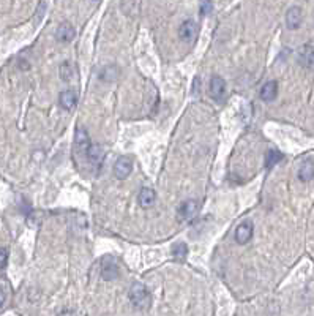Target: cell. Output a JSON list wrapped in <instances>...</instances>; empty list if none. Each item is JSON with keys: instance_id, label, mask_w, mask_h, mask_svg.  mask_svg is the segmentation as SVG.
Returning a JSON list of instances; mask_svg holds the SVG:
<instances>
[{"instance_id": "cell-1", "label": "cell", "mask_w": 314, "mask_h": 316, "mask_svg": "<svg viewBox=\"0 0 314 316\" xmlns=\"http://www.w3.org/2000/svg\"><path fill=\"white\" fill-rule=\"evenodd\" d=\"M129 300L138 310H149L152 305V296L150 291L142 283H133L129 288Z\"/></svg>"}, {"instance_id": "cell-2", "label": "cell", "mask_w": 314, "mask_h": 316, "mask_svg": "<svg viewBox=\"0 0 314 316\" xmlns=\"http://www.w3.org/2000/svg\"><path fill=\"white\" fill-rule=\"evenodd\" d=\"M198 24H196L193 19H187L180 24L178 27V36L185 45H194L196 38H198Z\"/></svg>"}, {"instance_id": "cell-12", "label": "cell", "mask_w": 314, "mask_h": 316, "mask_svg": "<svg viewBox=\"0 0 314 316\" xmlns=\"http://www.w3.org/2000/svg\"><path fill=\"white\" fill-rule=\"evenodd\" d=\"M74 142H76V147H77V149L87 153V150H88V147L92 146V144H90V138H88V133H87V130H85V128H81V127H79V128L76 130Z\"/></svg>"}, {"instance_id": "cell-5", "label": "cell", "mask_w": 314, "mask_h": 316, "mask_svg": "<svg viewBox=\"0 0 314 316\" xmlns=\"http://www.w3.org/2000/svg\"><path fill=\"white\" fill-rule=\"evenodd\" d=\"M131 171H133V162H131V158L129 156H120V158H117V162L114 165V176L117 179H126L129 174H131Z\"/></svg>"}, {"instance_id": "cell-17", "label": "cell", "mask_w": 314, "mask_h": 316, "mask_svg": "<svg viewBox=\"0 0 314 316\" xmlns=\"http://www.w3.org/2000/svg\"><path fill=\"white\" fill-rule=\"evenodd\" d=\"M284 158V155L280 152V150H275V149H270L268 152H267V155H265V166L270 169V168H273L275 165H278L281 160Z\"/></svg>"}, {"instance_id": "cell-6", "label": "cell", "mask_w": 314, "mask_h": 316, "mask_svg": "<svg viewBox=\"0 0 314 316\" xmlns=\"http://www.w3.org/2000/svg\"><path fill=\"white\" fill-rule=\"evenodd\" d=\"M198 209H199V204L196 200H187L183 203L178 209V217L182 221H190L196 217L198 214Z\"/></svg>"}, {"instance_id": "cell-7", "label": "cell", "mask_w": 314, "mask_h": 316, "mask_svg": "<svg viewBox=\"0 0 314 316\" xmlns=\"http://www.w3.org/2000/svg\"><path fill=\"white\" fill-rule=\"evenodd\" d=\"M302 8L298 7H291L286 13V25L289 30H297L300 27V24H302Z\"/></svg>"}, {"instance_id": "cell-15", "label": "cell", "mask_w": 314, "mask_h": 316, "mask_svg": "<svg viewBox=\"0 0 314 316\" xmlns=\"http://www.w3.org/2000/svg\"><path fill=\"white\" fill-rule=\"evenodd\" d=\"M101 276L104 280H115L117 276H119V267H117L114 261L104 262L101 267Z\"/></svg>"}, {"instance_id": "cell-18", "label": "cell", "mask_w": 314, "mask_h": 316, "mask_svg": "<svg viewBox=\"0 0 314 316\" xmlns=\"http://www.w3.org/2000/svg\"><path fill=\"white\" fill-rule=\"evenodd\" d=\"M188 255V245L183 244V242H178V244H174L172 245V256L177 259V261H183Z\"/></svg>"}, {"instance_id": "cell-16", "label": "cell", "mask_w": 314, "mask_h": 316, "mask_svg": "<svg viewBox=\"0 0 314 316\" xmlns=\"http://www.w3.org/2000/svg\"><path fill=\"white\" fill-rule=\"evenodd\" d=\"M87 158L92 162V163H95V165H100L101 162H103V156H104V152H103V149H101V146H94V144H92V146L88 147V150H87Z\"/></svg>"}, {"instance_id": "cell-21", "label": "cell", "mask_w": 314, "mask_h": 316, "mask_svg": "<svg viewBox=\"0 0 314 316\" xmlns=\"http://www.w3.org/2000/svg\"><path fill=\"white\" fill-rule=\"evenodd\" d=\"M212 8H213V4L212 2H201V15L202 16H207L212 13Z\"/></svg>"}, {"instance_id": "cell-4", "label": "cell", "mask_w": 314, "mask_h": 316, "mask_svg": "<svg viewBox=\"0 0 314 316\" xmlns=\"http://www.w3.org/2000/svg\"><path fill=\"white\" fill-rule=\"evenodd\" d=\"M208 92H210V97L221 103L226 98V81L221 76H213L210 79V87H208Z\"/></svg>"}, {"instance_id": "cell-10", "label": "cell", "mask_w": 314, "mask_h": 316, "mask_svg": "<svg viewBox=\"0 0 314 316\" xmlns=\"http://www.w3.org/2000/svg\"><path fill=\"white\" fill-rule=\"evenodd\" d=\"M138 201H139V206L142 209H150L153 207L155 201H156V193L153 188H149V187H142L141 191H139V196H138Z\"/></svg>"}, {"instance_id": "cell-20", "label": "cell", "mask_w": 314, "mask_h": 316, "mask_svg": "<svg viewBox=\"0 0 314 316\" xmlns=\"http://www.w3.org/2000/svg\"><path fill=\"white\" fill-rule=\"evenodd\" d=\"M8 264V250L0 248V270H4Z\"/></svg>"}, {"instance_id": "cell-11", "label": "cell", "mask_w": 314, "mask_h": 316, "mask_svg": "<svg viewBox=\"0 0 314 316\" xmlns=\"http://www.w3.org/2000/svg\"><path fill=\"white\" fill-rule=\"evenodd\" d=\"M260 100H264L267 103L273 101L275 98H277L278 95V83L277 81H268L262 86V89H260Z\"/></svg>"}, {"instance_id": "cell-9", "label": "cell", "mask_w": 314, "mask_h": 316, "mask_svg": "<svg viewBox=\"0 0 314 316\" xmlns=\"http://www.w3.org/2000/svg\"><path fill=\"white\" fill-rule=\"evenodd\" d=\"M59 104L65 109V111H71L76 108L77 104V94L74 90L68 89V90H63L60 97H59Z\"/></svg>"}, {"instance_id": "cell-3", "label": "cell", "mask_w": 314, "mask_h": 316, "mask_svg": "<svg viewBox=\"0 0 314 316\" xmlns=\"http://www.w3.org/2000/svg\"><path fill=\"white\" fill-rule=\"evenodd\" d=\"M253 234H254V226H253V221H243L240 223V225L237 226V229H235V242H237L239 245H245L248 244L251 239H253Z\"/></svg>"}, {"instance_id": "cell-14", "label": "cell", "mask_w": 314, "mask_h": 316, "mask_svg": "<svg viewBox=\"0 0 314 316\" xmlns=\"http://www.w3.org/2000/svg\"><path fill=\"white\" fill-rule=\"evenodd\" d=\"M298 179L302 182H309L314 179V162L311 160H305L298 168Z\"/></svg>"}, {"instance_id": "cell-13", "label": "cell", "mask_w": 314, "mask_h": 316, "mask_svg": "<svg viewBox=\"0 0 314 316\" xmlns=\"http://www.w3.org/2000/svg\"><path fill=\"white\" fill-rule=\"evenodd\" d=\"M298 60L303 67L314 70V49L311 46H303L298 52Z\"/></svg>"}, {"instance_id": "cell-22", "label": "cell", "mask_w": 314, "mask_h": 316, "mask_svg": "<svg viewBox=\"0 0 314 316\" xmlns=\"http://www.w3.org/2000/svg\"><path fill=\"white\" fill-rule=\"evenodd\" d=\"M5 299H7L5 291H4V289H0V308L4 307V304H5Z\"/></svg>"}, {"instance_id": "cell-8", "label": "cell", "mask_w": 314, "mask_h": 316, "mask_svg": "<svg viewBox=\"0 0 314 316\" xmlns=\"http://www.w3.org/2000/svg\"><path fill=\"white\" fill-rule=\"evenodd\" d=\"M74 36H76V30H74V27L70 22H62L57 27V32H56L57 42L70 43V42H73V40H74Z\"/></svg>"}, {"instance_id": "cell-19", "label": "cell", "mask_w": 314, "mask_h": 316, "mask_svg": "<svg viewBox=\"0 0 314 316\" xmlns=\"http://www.w3.org/2000/svg\"><path fill=\"white\" fill-rule=\"evenodd\" d=\"M60 73H62V79L63 81H71V77L74 74V70H73V65L70 62H65L62 63L60 67Z\"/></svg>"}]
</instances>
